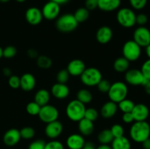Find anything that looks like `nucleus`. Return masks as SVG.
<instances>
[{
    "mask_svg": "<svg viewBox=\"0 0 150 149\" xmlns=\"http://www.w3.org/2000/svg\"><path fill=\"white\" fill-rule=\"evenodd\" d=\"M130 138L134 142L142 143L150 137V125L144 121H135L130 129Z\"/></svg>",
    "mask_w": 150,
    "mask_h": 149,
    "instance_id": "nucleus-1",
    "label": "nucleus"
},
{
    "mask_svg": "<svg viewBox=\"0 0 150 149\" xmlns=\"http://www.w3.org/2000/svg\"><path fill=\"white\" fill-rule=\"evenodd\" d=\"M86 107L84 104L78 99H73L67 104L65 109L66 115L72 121L79 122L80 120L84 118Z\"/></svg>",
    "mask_w": 150,
    "mask_h": 149,
    "instance_id": "nucleus-2",
    "label": "nucleus"
},
{
    "mask_svg": "<svg viewBox=\"0 0 150 149\" xmlns=\"http://www.w3.org/2000/svg\"><path fill=\"white\" fill-rule=\"evenodd\" d=\"M79 23L75 18L74 15L70 13L62 15L59 16L56 20V28L63 33H69L76 29Z\"/></svg>",
    "mask_w": 150,
    "mask_h": 149,
    "instance_id": "nucleus-3",
    "label": "nucleus"
},
{
    "mask_svg": "<svg viewBox=\"0 0 150 149\" xmlns=\"http://www.w3.org/2000/svg\"><path fill=\"white\" fill-rule=\"evenodd\" d=\"M107 93L110 100L117 104L127 98L128 88L124 82L117 81L111 84L109 91Z\"/></svg>",
    "mask_w": 150,
    "mask_h": 149,
    "instance_id": "nucleus-4",
    "label": "nucleus"
},
{
    "mask_svg": "<svg viewBox=\"0 0 150 149\" xmlns=\"http://www.w3.org/2000/svg\"><path fill=\"white\" fill-rule=\"evenodd\" d=\"M136 15L132 9L122 7L117 13V20L119 24L124 28H131L136 24Z\"/></svg>",
    "mask_w": 150,
    "mask_h": 149,
    "instance_id": "nucleus-5",
    "label": "nucleus"
},
{
    "mask_svg": "<svg viewBox=\"0 0 150 149\" xmlns=\"http://www.w3.org/2000/svg\"><path fill=\"white\" fill-rule=\"evenodd\" d=\"M80 77L82 83L89 87L97 86L98 83L103 79L101 72L95 67H88L85 69Z\"/></svg>",
    "mask_w": 150,
    "mask_h": 149,
    "instance_id": "nucleus-6",
    "label": "nucleus"
},
{
    "mask_svg": "<svg viewBox=\"0 0 150 149\" xmlns=\"http://www.w3.org/2000/svg\"><path fill=\"white\" fill-rule=\"evenodd\" d=\"M123 57L129 61H136L140 58L142 48L134 40H128L122 47Z\"/></svg>",
    "mask_w": 150,
    "mask_h": 149,
    "instance_id": "nucleus-7",
    "label": "nucleus"
},
{
    "mask_svg": "<svg viewBox=\"0 0 150 149\" xmlns=\"http://www.w3.org/2000/svg\"><path fill=\"white\" fill-rule=\"evenodd\" d=\"M59 115V113L58 109L54 105L48 104V105L41 107L38 117L41 120V121L45 124H48V123L58 120Z\"/></svg>",
    "mask_w": 150,
    "mask_h": 149,
    "instance_id": "nucleus-8",
    "label": "nucleus"
},
{
    "mask_svg": "<svg viewBox=\"0 0 150 149\" xmlns=\"http://www.w3.org/2000/svg\"><path fill=\"white\" fill-rule=\"evenodd\" d=\"M141 48H146L150 44V31L144 26H139L133 32V39Z\"/></svg>",
    "mask_w": 150,
    "mask_h": 149,
    "instance_id": "nucleus-9",
    "label": "nucleus"
},
{
    "mask_svg": "<svg viewBox=\"0 0 150 149\" xmlns=\"http://www.w3.org/2000/svg\"><path fill=\"white\" fill-rule=\"evenodd\" d=\"M60 5L52 1H48L42 7V14L43 18L48 20H53L57 19L60 14Z\"/></svg>",
    "mask_w": 150,
    "mask_h": 149,
    "instance_id": "nucleus-10",
    "label": "nucleus"
},
{
    "mask_svg": "<svg viewBox=\"0 0 150 149\" xmlns=\"http://www.w3.org/2000/svg\"><path fill=\"white\" fill-rule=\"evenodd\" d=\"M125 80L128 84L131 86H143L146 80L142 74L141 70L138 69H130L125 72Z\"/></svg>",
    "mask_w": 150,
    "mask_h": 149,
    "instance_id": "nucleus-11",
    "label": "nucleus"
},
{
    "mask_svg": "<svg viewBox=\"0 0 150 149\" xmlns=\"http://www.w3.org/2000/svg\"><path fill=\"white\" fill-rule=\"evenodd\" d=\"M25 18L28 23L32 26H37L42 22V14L41 10L36 7H29L25 13Z\"/></svg>",
    "mask_w": 150,
    "mask_h": 149,
    "instance_id": "nucleus-12",
    "label": "nucleus"
},
{
    "mask_svg": "<svg viewBox=\"0 0 150 149\" xmlns=\"http://www.w3.org/2000/svg\"><path fill=\"white\" fill-rule=\"evenodd\" d=\"M63 131V125L58 120L46 124L45 128V135L51 140H55L59 137Z\"/></svg>",
    "mask_w": 150,
    "mask_h": 149,
    "instance_id": "nucleus-13",
    "label": "nucleus"
},
{
    "mask_svg": "<svg viewBox=\"0 0 150 149\" xmlns=\"http://www.w3.org/2000/svg\"><path fill=\"white\" fill-rule=\"evenodd\" d=\"M131 113L135 121H144L149 117V110L144 104L139 103L135 105Z\"/></svg>",
    "mask_w": 150,
    "mask_h": 149,
    "instance_id": "nucleus-14",
    "label": "nucleus"
},
{
    "mask_svg": "<svg viewBox=\"0 0 150 149\" xmlns=\"http://www.w3.org/2000/svg\"><path fill=\"white\" fill-rule=\"evenodd\" d=\"M86 69V65L84 62L81 59H73L69 62L66 70L69 72L70 75L73 77H79L83 73Z\"/></svg>",
    "mask_w": 150,
    "mask_h": 149,
    "instance_id": "nucleus-15",
    "label": "nucleus"
},
{
    "mask_svg": "<svg viewBox=\"0 0 150 149\" xmlns=\"http://www.w3.org/2000/svg\"><path fill=\"white\" fill-rule=\"evenodd\" d=\"M20 130L17 129H10L4 133L3 142L7 146H14L19 143L21 140Z\"/></svg>",
    "mask_w": 150,
    "mask_h": 149,
    "instance_id": "nucleus-16",
    "label": "nucleus"
},
{
    "mask_svg": "<svg viewBox=\"0 0 150 149\" xmlns=\"http://www.w3.org/2000/svg\"><path fill=\"white\" fill-rule=\"evenodd\" d=\"M51 94L57 99H64L70 94V89L64 83H57L54 84L51 89Z\"/></svg>",
    "mask_w": 150,
    "mask_h": 149,
    "instance_id": "nucleus-17",
    "label": "nucleus"
},
{
    "mask_svg": "<svg viewBox=\"0 0 150 149\" xmlns=\"http://www.w3.org/2000/svg\"><path fill=\"white\" fill-rule=\"evenodd\" d=\"M113 37V31L108 26H103L96 32V39L99 43L105 45L108 43Z\"/></svg>",
    "mask_w": 150,
    "mask_h": 149,
    "instance_id": "nucleus-18",
    "label": "nucleus"
},
{
    "mask_svg": "<svg viewBox=\"0 0 150 149\" xmlns=\"http://www.w3.org/2000/svg\"><path fill=\"white\" fill-rule=\"evenodd\" d=\"M36 86V79L31 73H25L20 77V88L24 91H31Z\"/></svg>",
    "mask_w": 150,
    "mask_h": 149,
    "instance_id": "nucleus-19",
    "label": "nucleus"
},
{
    "mask_svg": "<svg viewBox=\"0 0 150 149\" xmlns=\"http://www.w3.org/2000/svg\"><path fill=\"white\" fill-rule=\"evenodd\" d=\"M85 140L81 134H72L66 140V145L69 149H81L85 144Z\"/></svg>",
    "mask_w": 150,
    "mask_h": 149,
    "instance_id": "nucleus-20",
    "label": "nucleus"
},
{
    "mask_svg": "<svg viewBox=\"0 0 150 149\" xmlns=\"http://www.w3.org/2000/svg\"><path fill=\"white\" fill-rule=\"evenodd\" d=\"M118 110L117 104L110 100L103 104L100 109V115L104 118H113L117 114Z\"/></svg>",
    "mask_w": 150,
    "mask_h": 149,
    "instance_id": "nucleus-21",
    "label": "nucleus"
},
{
    "mask_svg": "<svg viewBox=\"0 0 150 149\" xmlns=\"http://www.w3.org/2000/svg\"><path fill=\"white\" fill-rule=\"evenodd\" d=\"M121 0H98V7L104 12H113L120 7Z\"/></svg>",
    "mask_w": 150,
    "mask_h": 149,
    "instance_id": "nucleus-22",
    "label": "nucleus"
},
{
    "mask_svg": "<svg viewBox=\"0 0 150 149\" xmlns=\"http://www.w3.org/2000/svg\"><path fill=\"white\" fill-rule=\"evenodd\" d=\"M78 129L80 134L83 136H89L93 133L95 129L94 123L83 118L79 121Z\"/></svg>",
    "mask_w": 150,
    "mask_h": 149,
    "instance_id": "nucleus-23",
    "label": "nucleus"
},
{
    "mask_svg": "<svg viewBox=\"0 0 150 149\" xmlns=\"http://www.w3.org/2000/svg\"><path fill=\"white\" fill-rule=\"evenodd\" d=\"M51 98V93L46 89H40L35 95V102L40 107L48 105Z\"/></svg>",
    "mask_w": 150,
    "mask_h": 149,
    "instance_id": "nucleus-24",
    "label": "nucleus"
},
{
    "mask_svg": "<svg viewBox=\"0 0 150 149\" xmlns=\"http://www.w3.org/2000/svg\"><path fill=\"white\" fill-rule=\"evenodd\" d=\"M111 148L112 149H130L131 144L128 138L125 136L114 138L111 142Z\"/></svg>",
    "mask_w": 150,
    "mask_h": 149,
    "instance_id": "nucleus-25",
    "label": "nucleus"
},
{
    "mask_svg": "<svg viewBox=\"0 0 150 149\" xmlns=\"http://www.w3.org/2000/svg\"><path fill=\"white\" fill-rule=\"evenodd\" d=\"M130 61L124 57H119L114 61L113 67L117 72H125L129 70Z\"/></svg>",
    "mask_w": 150,
    "mask_h": 149,
    "instance_id": "nucleus-26",
    "label": "nucleus"
},
{
    "mask_svg": "<svg viewBox=\"0 0 150 149\" xmlns=\"http://www.w3.org/2000/svg\"><path fill=\"white\" fill-rule=\"evenodd\" d=\"M114 136H113L112 133H111V130L108 129H103L98 135V140L100 142V144L103 145H109L111 143V142L114 140Z\"/></svg>",
    "mask_w": 150,
    "mask_h": 149,
    "instance_id": "nucleus-27",
    "label": "nucleus"
},
{
    "mask_svg": "<svg viewBox=\"0 0 150 149\" xmlns=\"http://www.w3.org/2000/svg\"><path fill=\"white\" fill-rule=\"evenodd\" d=\"M77 99L81 102L86 105V104H89L92 102V99H93V96H92V93L89 91L88 89H82L78 91L77 93Z\"/></svg>",
    "mask_w": 150,
    "mask_h": 149,
    "instance_id": "nucleus-28",
    "label": "nucleus"
},
{
    "mask_svg": "<svg viewBox=\"0 0 150 149\" xmlns=\"http://www.w3.org/2000/svg\"><path fill=\"white\" fill-rule=\"evenodd\" d=\"M73 15H74L75 18L77 20L78 23H83L89 18V11L85 7H80V8L76 10Z\"/></svg>",
    "mask_w": 150,
    "mask_h": 149,
    "instance_id": "nucleus-29",
    "label": "nucleus"
},
{
    "mask_svg": "<svg viewBox=\"0 0 150 149\" xmlns=\"http://www.w3.org/2000/svg\"><path fill=\"white\" fill-rule=\"evenodd\" d=\"M135 105L136 104L133 101L127 99V98L122 100L119 103H117L118 109L120 110L123 113H125V112H131Z\"/></svg>",
    "mask_w": 150,
    "mask_h": 149,
    "instance_id": "nucleus-30",
    "label": "nucleus"
},
{
    "mask_svg": "<svg viewBox=\"0 0 150 149\" xmlns=\"http://www.w3.org/2000/svg\"><path fill=\"white\" fill-rule=\"evenodd\" d=\"M37 65L41 69L48 70L52 66V60L48 56H38V57L37 58Z\"/></svg>",
    "mask_w": 150,
    "mask_h": 149,
    "instance_id": "nucleus-31",
    "label": "nucleus"
},
{
    "mask_svg": "<svg viewBox=\"0 0 150 149\" xmlns=\"http://www.w3.org/2000/svg\"><path fill=\"white\" fill-rule=\"evenodd\" d=\"M21 137L24 140H31L35 135V130L32 127H25L20 130Z\"/></svg>",
    "mask_w": 150,
    "mask_h": 149,
    "instance_id": "nucleus-32",
    "label": "nucleus"
},
{
    "mask_svg": "<svg viewBox=\"0 0 150 149\" xmlns=\"http://www.w3.org/2000/svg\"><path fill=\"white\" fill-rule=\"evenodd\" d=\"M40 108L41 107L38 104L33 101V102H30L27 104L26 107V110L29 115H38L40 110Z\"/></svg>",
    "mask_w": 150,
    "mask_h": 149,
    "instance_id": "nucleus-33",
    "label": "nucleus"
},
{
    "mask_svg": "<svg viewBox=\"0 0 150 149\" xmlns=\"http://www.w3.org/2000/svg\"><path fill=\"white\" fill-rule=\"evenodd\" d=\"M98 115H99V114H98V110L95 108H86V110H85L84 118L92 121V122L98 119Z\"/></svg>",
    "mask_w": 150,
    "mask_h": 149,
    "instance_id": "nucleus-34",
    "label": "nucleus"
},
{
    "mask_svg": "<svg viewBox=\"0 0 150 149\" xmlns=\"http://www.w3.org/2000/svg\"><path fill=\"white\" fill-rule=\"evenodd\" d=\"M17 54V49L13 45H8L3 49V57L5 58H13Z\"/></svg>",
    "mask_w": 150,
    "mask_h": 149,
    "instance_id": "nucleus-35",
    "label": "nucleus"
},
{
    "mask_svg": "<svg viewBox=\"0 0 150 149\" xmlns=\"http://www.w3.org/2000/svg\"><path fill=\"white\" fill-rule=\"evenodd\" d=\"M111 133H112L113 136H114V138L116 137H120L122 136H124L125 134V129L124 127L121 125V124H116L111 127V128L110 129Z\"/></svg>",
    "mask_w": 150,
    "mask_h": 149,
    "instance_id": "nucleus-36",
    "label": "nucleus"
},
{
    "mask_svg": "<svg viewBox=\"0 0 150 149\" xmlns=\"http://www.w3.org/2000/svg\"><path fill=\"white\" fill-rule=\"evenodd\" d=\"M70 74L67 70H61L57 74V83L66 84L70 78Z\"/></svg>",
    "mask_w": 150,
    "mask_h": 149,
    "instance_id": "nucleus-37",
    "label": "nucleus"
},
{
    "mask_svg": "<svg viewBox=\"0 0 150 149\" xmlns=\"http://www.w3.org/2000/svg\"><path fill=\"white\" fill-rule=\"evenodd\" d=\"M111 86V83L108 80H106V79H102L98 83V84L97 85V87H98V89L99 90L100 92L103 93H107L108 92V91H109Z\"/></svg>",
    "mask_w": 150,
    "mask_h": 149,
    "instance_id": "nucleus-38",
    "label": "nucleus"
},
{
    "mask_svg": "<svg viewBox=\"0 0 150 149\" xmlns=\"http://www.w3.org/2000/svg\"><path fill=\"white\" fill-rule=\"evenodd\" d=\"M148 0H129L130 6L134 10H140L144 8L147 4Z\"/></svg>",
    "mask_w": 150,
    "mask_h": 149,
    "instance_id": "nucleus-39",
    "label": "nucleus"
},
{
    "mask_svg": "<svg viewBox=\"0 0 150 149\" xmlns=\"http://www.w3.org/2000/svg\"><path fill=\"white\" fill-rule=\"evenodd\" d=\"M45 149H64V147L60 141L53 140L45 143Z\"/></svg>",
    "mask_w": 150,
    "mask_h": 149,
    "instance_id": "nucleus-40",
    "label": "nucleus"
},
{
    "mask_svg": "<svg viewBox=\"0 0 150 149\" xmlns=\"http://www.w3.org/2000/svg\"><path fill=\"white\" fill-rule=\"evenodd\" d=\"M141 71L146 80H150V58H148L143 63Z\"/></svg>",
    "mask_w": 150,
    "mask_h": 149,
    "instance_id": "nucleus-41",
    "label": "nucleus"
},
{
    "mask_svg": "<svg viewBox=\"0 0 150 149\" xmlns=\"http://www.w3.org/2000/svg\"><path fill=\"white\" fill-rule=\"evenodd\" d=\"M8 84L12 89H18L20 88V77L17 75L10 76L8 79Z\"/></svg>",
    "mask_w": 150,
    "mask_h": 149,
    "instance_id": "nucleus-42",
    "label": "nucleus"
},
{
    "mask_svg": "<svg viewBox=\"0 0 150 149\" xmlns=\"http://www.w3.org/2000/svg\"><path fill=\"white\" fill-rule=\"evenodd\" d=\"M45 143L43 140H36L30 143L28 149H45Z\"/></svg>",
    "mask_w": 150,
    "mask_h": 149,
    "instance_id": "nucleus-43",
    "label": "nucleus"
},
{
    "mask_svg": "<svg viewBox=\"0 0 150 149\" xmlns=\"http://www.w3.org/2000/svg\"><path fill=\"white\" fill-rule=\"evenodd\" d=\"M136 22L138 25L140 26H143L148 22V17L146 14L140 13L139 15H136Z\"/></svg>",
    "mask_w": 150,
    "mask_h": 149,
    "instance_id": "nucleus-44",
    "label": "nucleus"
},
{
    "mask_svg": "<svg viewBox=\"0 0 150 149\" xmlns=\"http://www.w3.org/2000/svg\"><path fill=\"white\" fill-rule=\"evenodd\" d=\"M85 7L88 10H94L98 8V0H86Z\"/></svg>",
    "mask_w": 150,
    "mask_h": 149,
    "instance_id": "nucleus-45",
    "label": "nucleus"
},
{
    "mask_svg": "<svg viewBox=\"0 0 150 149\" xmlns=\"http://www.w3.org/2000/svg\"><path fill=\"white\" fill-rule=\"evenodd\" d=\"M122 121L125 124H132L133 121H135L131 112H125V113H123Z\"/></svg>",
    "mask_w": 150,
    "mask_h": 149,
    "instance_id": "nucleus-46",
    "label": "nucleus"
},
{
    "mask_svg": "<svg viewBox=\"0 0 150 149\" xmlns=\"http://www.w3.org/2000/svg\"><path fill=\"white\" fill-rule=\"evenodd\" d=\"M27 56L31 58H37L39 55L36 50L29 49L27 51Z\"/></svg>",
    "mask_w": 150,
    "mask_h": 149,
    "instance_id": "nucleus-47",
    "label": "nucleus"
},
{
    "mask_svg": "<svg viewBox=\"0 0 150 149\" xmlns=\"http://www.w3.org/2000/svg\"><path fill=\"white\" fill-rule=\"evenodd\" d=\"M81 149H96V147L91 142H86V143H85L84 145L83 146Z\"/></svg>",
    "mask_w": 150,
    "mask_h": 149,
    "instance_id": "nucleus-48",
    "label": "nucleus"
},
{
    "mask_svg": "<svg viewBox=\"0 0 150 149\" xmlns=\"http://www.w3.org/2000/svg\"><path fill=\"white\" fill-rule=\"evenodd\" d=\"M143 86L144 87L145 91L147 94L150 95V80H146L145 83H144Z\"/></svg>",
    "mask_w": 150,
    "mask_h": 149,
    "instance_id": "nucleus-49",
    "label": "nucleus"
},
{
    "mask_svg": "<svg viewBox=\"0 0 150 149\" xmlns=\"http://www.w3.org/2000/svg\"><path fill=\"white\" fill-rule=\"evenodd\" d=\"M142 146L144 149H150V137L142 143Z\"/></svg>",
    "mask_w": 150,
    "mask_h": 149,
    "instance_id": "nucleus-50",
    "label": "nucleus"
},
{
    "mask_svg": "<svg viewBox=\"0 0 150 149\" xmlns=\"http://www.w3.org/2000/svg\"><path fill=\"white\" fill-rule=\"evenodd\" d=\"M2 72L3 74H4V75L7 76V77H10V76L12 75L11 70H10V68H7V67H5V68L3 69Z\"/></svg>",
    "mask_w": 150,
    "mask_h": 149,
    "instance_id": "nucleus-51",
    "label": "nucleus"
},
{
    "mask_svg": "<svg viewBox=\"0 0 150 149\" xmlns=\"http://www.w3.org/2000/svg\"><path fill=\"white\" fill-rule=\"evenodd\" d=\"M50 1H54V2L57 3V4H59V5H62V4H67L70 0H50Z\"/></svg>",
    "mask_w": 150,
    "mask_h": 149,
    "instance_id": "nucleus-52",
    "label": "nucleus"
},
{
    "mask_svg": "<svg viewBox=\"0 0 150 149\" xmlns=\"http://www.w3.org/2000/svg\"><path fill=\"white\" fill-rule=\"evenodd\" d=\"M96 149H112V148H111V146L109 145L101 144L98 147H97Z\"/></svg>",
    "mask_w": 150,
    "mask_h": 149,
    "instance_id": "nucleus-53",
    "label": "nucleus"
},
{
    "mask_svg": "<svg viewBox=\"0 0 150 149\" xmlns=\"http://www.w3.org/2000/svg\"><path fill=\"white\" fill-rule=\"evenodd\" d=\"M146 54L148 58H150V44L146 47Z\"/></svg>",
    "mask_w": 150,
    "mask_h": 149,
    "instance_id": "nucleus-54",
    "label": "nucleus"
},
{
    "mask_svg": "<svg viewBox=\"0 0 150 149\" xmlns=\"http://www.w3.org/2000/svg\"><path fill=\"white\" fill-rule=\"evenodd\" d=\"M3 57V48L0 47V59Z\"/></svg>",
    "mask_w": 150,
    "mask_h": 149,
    "instance_id": "nucleus-55",
    "label": "nucleus"
},
{
    "mask_svg": "<svg viewBox=\"0 0 150 149\" xmlns=\"http://www.w3.org/2000/svg\"><path fill=\"white\" fill-rule=\"evenodd\" d=\"M10 0H0V1H1V2H2V3H7V2H8V1H10Z\"/></svg>",
    "mask_w": 150,
    "mask_h": 149,
    "instance_id": "nucleus-56",
    "label": "nucleus"
},
{
    "mask_svg": "<svg viewBox=\"0 0 150 149\" xmlns=\"http://www.w3.org/2000/svg\"><path fill=\"white\" fill-rule=\"evenodd\" d=\"M16 1H18V2L22 3V2H24V1H26V0H16Z\"/></svg>",
    "mask_w": 150,
    "mask_h": 149,
    "instance_id": "nucleus-57",
    "label": "nucleus"
}]
</instances>
